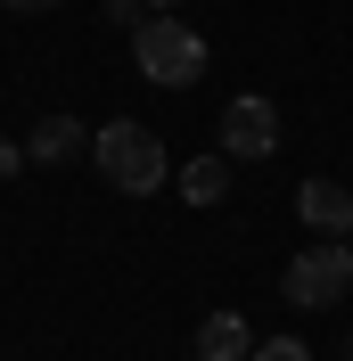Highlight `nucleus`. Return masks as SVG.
I'll use <instances>...</instances> for the list:
<instances>
[{"mask_svg":"<svg viewBox=\"0 0 353 361\" xmlns=\"http://www.w3.org/2000/svg\"><path fill=\"white\" fill-rule=\"evenodd\" d=\"M90 164L107 173V189H124V197H156L164 180H173V164H164V140L148 132V123H99L90 132Z\"/></svg>","mask_w":353,"mask_h":361,"instance_id":"obj_1","label":"nucleus"},{"mask_svg":"<svg viewBox=\"0 0 353 361\" xmlns=\"http://www.w3.org/2000/svg\"><path fill=\"white\" fill-rule=\"evenodd\" d=\"M132 66L148 74L156 90H189L205 74V33L198 25H173V17H148L132 33Z\"/></svg>","mask_w":353,"mask_h":361,"instance_id":"obj_2","label":"nucleus"},{"mask_svg":"<svg viewBox=\"0 0 353 361\" xmlns=\"http://www.w3.org/2000/svg\"><path fill=\"white\" fill-rule=\"evenodd\" d=\"M345 288H353V247H329V238L304 247L296 263H287V279H280V295L296 304V312H329Z\"/></svg>","mask_w":353,"mask_h":361,"instance_id":"obj_3","label":"nucleus"},{"mask_svg":"<svg viewBox=\"0 0 353 361\" xmlns=\"http://www.w3.org/2000/svg\"><path fill=\"white\" fill-rule=\"evenodd\" d=\"M271 148H280V107H271L263 90L230 99V107H222V157L230 164H263Z\"/></svg>","mask_w":353,"mask_h":361,"instance_id":"obj_4","label":"nucleus"},{"mask_svg":"<svg viewBox=\"0 0 353 361\" xmlns=\"http://www.w3.org/2000/svg\"><path fill=\"white\" fill-rule=\"evenodd\" d=\"M296 222H304L312 238L345 247V238H353V189H345V180H304V189H296Z\"/></svg>","mask_w":353,"mask_h":361,"instance_id":"obj_5","label":"nucleus"},{"mask_svg":"<svg viewBox=\"0 0 353 361\" xmlns=\"http://www.w3.org/2000/svg\"><path fill=\"white\" fill-rule=\"evenodd\" d=\"M74 157H90V132L74 115H42L33 140H25V164H74Z\"/></svg>","mask_w":353,"mask_h":361,"instance_id":"obj_6","label":"nucleus"},{"mask_svg":"<svg viewBox=\"0 0 353 361\" xmlns=\"http://www.w3.org/2000/svg\"><path fill=\"white\" fill-rule=\"evenodd\" d=\"M198 361H255V329L239 312H205L198 320Z\"/></svg>","mask_w":353,"mask_h":361,"instance_id":"obj_7","label":"nucleus"},{"mask_svg":"<svg viewBox=\"0 0 353 361\" xmlns=\"http://www.w3.org/2000/svg\"><path fill=\"white\" fill-rule=\"evenodd\" d=\"M181 197L189 205H222L230 197V157H189L181 164Z\"/></svg>","mask_w":353,"mask_h":361,"instance_id":"obj_8","label":"nucleus"},{"mask_svg":"<svg viewBox=\"0 0 353 361\" xmlns=\"http://www.w3.org/2000/svg\"><path fill=\"white\" fill-rule=\"evenodd\" d=\"M255 361H312V345H304V337H263Z\"/></svg>","mask_w":353,"mask_h":361,"instance_id":"obj_9","label":"nucleus"},{"mask_svg":"<svg viewBox=\"0 0 353 361\" xmlns=\"http://www.w3.org/2000/svg\"><path fill=\"white\" fill-rule=\"evenodd\" d=\"M107 17H115V25H132V33H140V25L156 17V8H148V0H107Z\"/></svg>","mask_w":353,"mask_h":361,"instance_id":"obj_10","label":"nucleus"},{"mask_svg":"<svg viewBox=\"0 0 353 361\" xmlns=\"http://www.w3.org/2000/svg\"><path fill=\"white\" fill-rule=\"evenodd\" d=\"M8 173H25V148H17V140H0V180H8Z\"/></svg>","mask_w":353,"mask_h":361,"instance_id":"obj_11","label":"nucleus"},{"mask_svg":"<svg viewBox=\"0 0 353 361\" xmlns=\"http://www.w3.org/2000/svg\"><path fill=\"white\" fill-rule=\"evenodd\" d=\"M0 8H58V0H0Z\"/></svg>","mask_w":353,"mask_h":361,"instance_id":"obj_12","label":"nucleus"},{"mask_svg":"<svg viewBox=\"0 0 353 361\" xmlns=\"http://www.w3.org/2000/svg\"><path fill=\"white\" fill-rule=\"evenodd\" d=\"M148 8H156V17H173V8H181V0H148Z\"/></svg>","mask_w":353,"mask_h":361,"instance_id":"obj_13","label":"nucleus"},{"mask_svg":"<svg viewBox=\"0 0 353 361\" xmlns=\"http://www.w3.org/2000/svg\"><path fill=\"white\" fill-rule=\"evenodd\" d=\"M345 247H353V238H345Z\"/></svg>","mask_w":353,"mask_h":361,"instance_id":"obj_14","label":"nucleus"}]
</instances>
